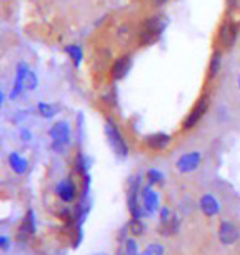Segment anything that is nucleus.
Returning <instances> with one entry per match:
<instances>
[{"label": "nucleus", "mask_w": 240, "mask_h": 255, "mask_svg": "<svg viewBox=\"0 0 240 255\" xmlns=\"http://www.w3.org/2000/svg\"><path fill=\"white\" fill-rule=\"evenodd\" d=\"M94 255H107V254H94Z\"/></svg>", "instance_id": "2f4dec72"}, {"label": "nucleus", "mask_w": 240, "mask_h": 255, "mask_svg": "<svg viewBox=\"0 0 240 255\" xmlns=\"http://www.w3.org/2000/svg\"><path fill=\"white\" fill-rule=\"evenodd\" d=\"M65 54L69 55V59L72 60V64H74V67H77L79 69L80 65H82L84 62V49L80 45L77 44H70V45H65Z\"/></svg>", "instance_id": "f3484780"}, {"label": "nucleus", "mask_w": 240, "mask_h": 255, "mask_svg": "<svg viewBox=\"0 0 240 255\" xmlns=\"http://www.w3.org/2000/svg\"><path fill=\"white\" fill-rule=\"evenodd\" d=\"M2 104H3V94H2V90H0V107H2Z\"/></svg>", "instance_id": "c756f323"}, {"label": "nucleus", "mask_w": 240, "mask_h": 255, "mask_svg": "<svg viewBox=\"0 0 240 255\" xmlns=\"http://www.w3.org/2000/svg\"><path fill=\"white\" fill-rule=\"evenodd\" d=\"M172 217H174V214H172V210L169 209V207H162V209H160V224H162V227H165V225L172 220Z\"/></svg>", "instance_id": "b1692460"}, {"label": "nucleus", "mask_w": 240, "mask_h": 255, "mask_svg": "<svg viewBox=\"0 0 240 255\" xmlns=\"http://www.w3.org/2000/svg\"><path fill=\"white\" fill-rule=\"evenodd\" d=\"M170 143H172V135L165 132H155L145 137V145L150 148V150H155V152L165 150Z\"/></svg>", "instance_id": "9d476101"}, {"label": "nucleus", "mask_w": 240, "mask_h": 255, "mask_svg": "<svg viewBox=\"0 0 240 255\" xmlns=\"http://www.w3.org/2000/svg\"><path fill=\"white\" fill-rule=\"evenodd\" d=\"M55 194L57 197L65 202V204H72L77 199V185L72 179H64L60 180L55 187Z\"/></svg>", "instance_id": "6e6552de"}, {"label": "nucleus", "mask_w": 240, "mask_h": 255, "mask_svg": "<svg viewBox=\"0 0 240 255\" xmlns=\"http://www.w3.org/2000/svg\"><path fill=\"white\" fill-rule=\"evenodd\" d=\"M209 109H210V95L209 94L200 95L199 100L195 102V105L192 107V110L187 114L184 124H182V130L187 132V130L195 128L197 125L200 124V120L205 117V114L209 112Z\"/></svg>", "instance_id": "20e7f679"}, {"label": "nucleus", "mask_w": 240, "mask_h": 255, "mask_svg": "<svg viewBox=\"0 0 240 255\" xmlns=\"http://www.w3.org/2000/svg\"><path fill=\"white\" fill-rule=\"evenodd\" d=\"M237 87H239V90H240V74H239V77H237Z\"/></svg>", "instance_id": "7c9ffc66"}, {"label": "nucleus", "mask_w": 240, "mask_h": 255, "mask_svg": "<svg viewBox=\"0 0 240 255\" xmlns=\"http://www.w3.org/2000/svg\"><path fill=\"white\" fill-rule=\"evenodd\" d=\"M20 135H22V140H27V142L32 138V133L28 132L27 128H22V130H20Z\"/></svg>", "instance_id": "cd10ccee"}, {"label": "nucleus", "mask_w": 240, "mask_h": 255, "mask_svg": "<svg viewBox=\"0 0 240 255\" xmlns=\"http://www.w3.org/2000/svg\"><path fill=\"white\" fill-rule=\"evenodd\" d=\"M105 135H107V140L110 147H112V150L115 152V155H119L120 158H125L128 155V145L125 138H123L115 120L110 117L105 120Z\"/></svg>", "instance_id": "7ed1b4c3"}, {"label": "nucleus", "mask_w": 240, "mask_h": 255, "mask_svg": "<svg viewBox=\"0 0 240 255\" xmlns=\"http://www.w3.org/2000/svg\"><path fill=\"white\" fill-rule=\"evenodd\" d=\"M199 207L205 217H215V215L220 212V202L210 194L202 195V199L199 202Z\"/></svg>", "instance_id": "4468645a"}, {"label": "nucleus", "mask_w": 240, "mask_h": 255, "mask_svg": "<svg viewBox=\"0 0 240 255\" xmlns=\"http://www.w3.org/2000/svg\"><path fill=\"white\" fill-rule=\"evenodd\" d=\"M164 174H162L160 170H157V168H150V170L147 172V180L150 185H155V184H162L164 182Z\"/></svg>", "instance_id": "412c9836"}, {"label": "nucleus", "mask_w": 240, "mask_h": 255, "mask_svg": "<svg viewBox=\"0 0 240 255\" xmlns=\"http://www.w3.org/2000/svg\"><path fill=\"white\" fill-rule=\"evenodd\" d=\"M37 85H38V79H37L35 72H33V70H28L25 89H27V90H35V89H37Z\"/></svg>", "instance_id": "393cba45"}, {"label": "nucleus", "mask_w": 240, "mask_h": 255, "mask_svg": "<svg viewBox=\"0 0 240 255\" xmlns=\"http://www.w3.org/2000/svg\"><path fill=\"white\" fill-rule=\"evenodd\" d=\"M169 2H170V0H150V3H152V5L155 7V8H162V7H165Z\"/></svg>", "instance_id": "bb28decb"}, {"label": "nucleus", "mask_w": 240, "mask_h": 255, "mask_svg": "<svg viewBox=\"0 0 240 255\" xmlns=\"http://www.w3.org/2000/svg\"><path fill=\"white\" fill-rule=\"evenodd\" d=\"M37 110H38V114H40L44 119H52L57 112H59V107H57L55 104L40 102V104L37 105Z\"/></svg>", "instance_id": "a211bd4d"}, {"label": "nucleus", "mask_w": 240, "mask_h": 255, "mask_svg": "<svg viewBox=\"0 0 240 255\" xmlns=\"http://www.w3.org/2000/svg\"><path fill=\"white\" fill-rule=\"evenodd\" d=\"M8 245H10V242H8L7 237H0V249H8Z\"/></svg>", "instance_id": "c85d7f7f"}, {"label": "nucleus", "mask_w": 240, "mask_h": 255, "mask_svg": "<svg viewBox=\"0 0 240 255\" xmlns=\"http://www.w3.org/2000/svg\"><path fill=\"white\" fill-rule=\"evenodd\" d=\"M142 200H143V210H145L147 214H155L158 210L160 199H158V194L153 190L152 185L143 187L142 189Z\"/></svg>", "instance_id": "ddd939ff"}, {"label": "nucleus", "mask_w": 240, "mask_h": 255, "mask_svg": "<svg viewBox=\"0 0 240 255\" xmlns=\"http://www.w3.org/2000/svg\"><path fill=\"white\" fill-rule=\"evenodd\" d=\"M130 69H132V55L122 54L112 62V65H110V77H112L115 82L123 80L128 75Z\"/></svg>", "instance_id": "423d86ee"}, {"label": "nucleus", "mask_w": 240, "mask_h": 255, "mask_svg": "<svg viewBox=\"0 0 240 255\" xmlns=\"http://www.w3.org/2000/svg\"><path fill=\"white\" fill-rule=\"evenodd\" d=\"M138 185H140V179H133L130 180V189H128V210L132 214V219H140L142 217V210L138 205Z\"/></svg>", "instance_id": "9b49d317"}, {"label": "nucleus", "mask_w": 240, "mask_h": 255, "mask_svg": "<svg viewBox=\"0 0 240 255\" xmlns=\"http://www.w3.org/2000/svg\"><path fill=\"white\" fill-rule=\"evenodd\" d=\"M49 135L52 138V148L55 152H62L64 148L70 143L72 138V130H70V124L67 120H59L50 127Z\"/></svg>", "instance_id": "39448f33"}, {"label": "nucleus", "mask_w": 240, "mask_h": 255, "mask_svg": "<svg viewBox=\"0 0 240 255\" xmlns=\"http://www.w3.org/2000/svg\"><path fill=\"white\" fill-rule=\"evenodd\" d=\"M164 252L165 250L160 244H148L147 249L140 255H164Z\"/></svg>", "instance_id": "4be33fe9"}, {"label": "nucleus", "mask_w": 240, "mask_h": 255, "mask_svg": "<svg viewBox=\"0 0 240 255\" xmlns=\"http://www.w3.org/2000/svg\"><path fill=\"white\" fill-rule=\"evenodd\" d=\"M202 163V153L200 152H187L184 155L179 157V160L175 162V167L180 174H192Z\"/></svg>", "instance_id": "0eeeda50"}, {"label": "nucleus", "mask_w": 240, "mask_h": 255, "mask_svg": "<svg viewBox=\"0 0 240 255\" xmlns=\"http://www.w3.org/2000/svg\"><path fill=\"white\" fill-rule=\"evenodd\" d=\"M240 35V23L234 18H227L220 23L217 33V49L229 50L237 44Z\"/></svg>", "instance_id": "f03ea898"}, {"label": "nucleus", "mask_w": 240, "mask_h": 255, "mask_svg": "<svg viewBox=\"0 0 240 255\" xmlns=\"http://www.w3.org/2000/svg\"><path fill=\"white\" fill-rule=\"evenodd\" d=\"M239 3H240V0H225V5H227V12L229 13H234L239 8Z\"/></svg>", "instance_id": "a878e982"}, {"label": "nucleus", "mask_w": 240, "mask_h": 255, "mask_svg": "<svg viewBox=\"0 0 240 255\" xmlns=\"http://www.w3.org/2000/svg\"><path fill=\"white\" fill-rule=\"evenodd\" d=\"M20 232H27V234L35 232V219H33V212L32 210H28L27 217H25V220H23V224H22Z\"/></svg>", "instance_id": "aec40b11"}, {"label": "nucleus", "mask_w": 240, "mask_h": 255, "mask_svg": "<svg viewBox=\"0 0 240 255\" xmlns=\"http://www.w3.org/2000/svg\"><path fill=\"white\" fill-rule=\"evenodd\" d=\"M8 165H10V168L15 172V174L22 175V174H25V172H27L28 160H27V158H23L20 153L12 152L10 155H8Z\"/></svg>", "instance_id": "dca6fc26"}, {"label": "nucleus", "mask_w": 240, "mask_h": 255, "mask_svg": "<svg viewBox=\"0 0 240 255\" xmlns=\"http://www.w3.org/2000/svg\"><path fill=\"white\" fill-rule=\"evenodd\" d=\"M240 239V230L234 222H229V220H224L219 227V240L224 245H232Z\"/></svg>", "instance_id": "1a4fd4ad"}, {"label": "nucleus", "mask_w": 240, "mask_h": 255, "mask_svg": "<svg viewBox=\"0 0 240 255\" xmlns=\"http://www.w3.org/2000/svg\"><path fill=\"white\" fill-rule=\"evenodd\" d=\"M28 65L20 62V64L17 65V74H15V82H13V89L10 92V99L15 100L18 95L23 92V89H25L27 85V75H28Z\"/></svg>", "instance_id": "f8f14e48"}, {"label": "nucleus", "mask_w": 240, "mask_h": 255, "mask_svg": "<svg viewBox=\"0 0 240 255\" xmlns=\"http://www.w3.org/2000/svg\"><path fill=\"white\" fill-rule=\"evenodd\" d=\"M222 55H224V50L220 49H215L212 52L209 59V67H207V80H214L217 79L220 70H222Z\"/></svg>", "instance_id": "2eb2a0df"}, {"label": "nucleus", "mask_w": 240, "mask_h": 255, "mask_svg": "<svg viewBox=\"0 0 240 255\" xmlns=\"http://www.w3.org/2000/svg\"><path fill=\"white\" fill-rule=\"evenodd\" d=\"M167 20L162 13H153V15L143 18L137 30V42L140 47H150L155 42L160 40L162 33L165 30Z\"/></svg>", "instance_id": "f257e3e1"}, {"label": "nucleus", "mask_w": 240, "mask_h": 255, "mask_svg": "<svg viewBox=\"0 0 240 255\" xmlns=\"http://www.w3.org/2000/svg\"><path fill=\"white\" fill-rule=\"evenodd\" d=\"M117 255H138V249H137V242L133 239L125 240V244L122 245V249L119 250Z\"/></svg>", "instance_id": "6ab92c4d"}, {"label": "nucleus", "mask_w": 240, "mask_h": 255, "mask_svg": "<svg viewBox=\"0 0 240 255\" xmlns=\"http://www.w3.org/2000/svg\"><path fill=\"white\" fill-rule=\"evenodd\" d=\"M128 229H130V232L133 235H142L143 230H145V227H143V224H142L140 219H132L130 224H128Z\"/></svg>", "instance_id": "5701e85b"}]
</instances>
